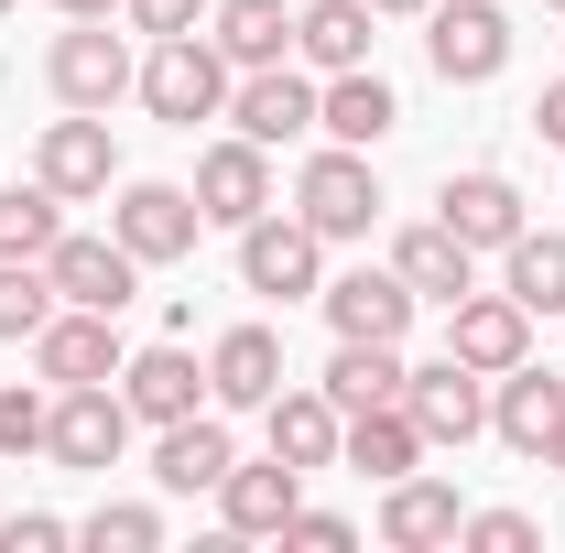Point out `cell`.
<instances>
[{
    "instance_id": "9c48e42d",
    "label": "cell",
    "mask_w": 565,
    "mask_h": 553,
    "mask_svg": "<svg viewBox=\"0 0 565 553\" xmlns=\"http://www.w3.org/2000/svg\"><path fill=\"white\" fill-rule=\"evenodd\" d=\"M33 185H55L66 207L109 196V185H120V152H109V120H98V109H66L55 131L33 141Z\"/></svg>"
},
{
    "instance_id": "2e32d148",
    "label": "cell",
    "mask_w": 565,
    "mask_h": 553,
    "mask_svg": "<svg viewBox=\"0 0 565 553\" xmlns=\"http://www.w3.org/2000/svg\"><path fill=\"white\" fill-rule=\"evenodd\" d=\"M228 120L262 141V152H273V141H305L316 131V76L305 66H250L239 87H228Z\"/></svg>"
},
{
    "instance_id": "277c9868",
    "label": "cell",
    "mask_w": 565,
    "mask_h": 553,
    "mask_svg": "<svg viewBox=\"0 0 565 553\" xmlns=\"http://www.w3.org/2000/svg\"><path fill=\"white\" fill-rule=\"evenodd\" d=\"M239 282H250V293H273V304H316V293H327V239H316V228H305V217H250V228H239Z\"/></svg>"
},
{
    "instance_id": "30bf717a",
    "label": "cell",
    "mask_w": 565,
    "mask_h": 553,
    "mask_svg": "<svg viewBox=\"0 0 565 553\" xmlns=\"http://www.w3.org/2000/svg\"><path fill=\"white\" fill-rule=\"evenodd\" d=\"M120 315H87V304H55L44 315V337H33V369H44V391H76V380H120Z\"/></svg>"
},
{
    "instance_id": "1f68e13d",
    "label": "cell",
    "mask_w": 565,
    "mask_h": 553,
    "mask_svg": "<svg viewBox=\"0 0 565 553\" xmlns=\"http://www.w3.org/2000/svg\"><path fill=\"white\" fill-rule=\"evenodd\" d=\"M76 543L87 553H163V510H152V499H98V510L76 521Z\"/></svg>"
},
{
    "instance_id": "836d02e7",
    "label": "cell",
    "mask_w": 565,
    "mask_h": 553,
    "mask_svg": "<svg viewBox=\"0 0 565 553\" xmlns=\"http://www.w3.org/2000/svg\"><path fill=\"white\" fill-rule=\"evenodd\" d=\"M44 413H55L44 391H22V380H0V456H11V467H22V456H44Z\"/></svg>"
},
{
    "instance_id": "83f0119b",
    "label": "cell",
    "mask_w": 565,
    "mask_h": 553,
    "mask_svg": "<svg viewBox=\"0 0 565 553\" xmlns=\"http://www.w3.org/2000/svg\"><path fill=\"white\" fill-rule=\"evenodd\" d=\"M207 44L239 76H250V66H282V55H294V11H282V0H217V11H207Z\"/></svg>"
},
{
    "instance_id": "d590c367",
    "label": "cell",
    "mask_w": 565,
    "mask_h": 553,
    "mask_svg": "<svg viewBox=\"0 0 565 553\" xmlns=\"http://www.w3.org/2000/svg\"><path fill=\"white\" fill-rule=\"evenodd\" d=\"M282 543H305V553H349V543H359V521H338V510H305V499H294Z\"/></svg>"
},
{
    "instance_id": "d4e9b609",
    "label": "cell",
    "mask_w": 565,
    "mask_h": 553,
    "mask_svg": "<svg viewBox=\"0 0 565 553\" xmlns=\"http://www.w3.org/2000/svg\"><path fill=\"white\" fill-rule=\"evenodd\" d=\"M262 423H273V456H282V467H305V478H316V467H338L349 413H338L327 391H273V402H262Z\"/></svg>"
},
{
    "instance_id": "8fae6325",
    "label": "cell",
    "mask_w": 565,
    "mask_h": 553,
    "mask_svg": "<svg viewBox=\"0 0 565 553\" xmlns=\"http://www.w3.org/2000/svg\"><path fill=\"white\" fill-rule=\"evenodd\" d=\"M196 207H207V228H250V217L273 207V152L250 131H228L196 152Z\"/></svg>"
},
{
    "instance_id": "5b68a950",
    "label": "cell",
    "mask_w": 565,
    "mask_h": 553,
    "mask_svg": "<svg viewBox=\"0 0 565 553\" xmlns=\"http://www.w3.org/2000/svg\"><path fill=\"white\" fill-rule=\"evenodd\" d=\"M403 413H414L424 456L435 445H468V434H490V380L446 347V358H424V369H403Z\"/></svg>"
},
{
    "instance_id": "7c38bea8",
    "label": "cell",
    "mask_w": 565,
    "mask_h": 553,
    "mask_svg": "<svg viewBox=\"0 0 565 553\" xmlns=\"http://www.w3.org/2000/svg\"><path fill=\"white\" fill-rule=\"evenodd\" d=\"M44 272H55V304H87V315H120V304L141 293L131 250H120V239H76V228L44 250Z\"/></svg>"
},
{
    "instance_id": "ab89813d",
    "label": "cell",
    "mask_w": 565,
    "mask_h": 553,
    "mask_svg": "<svg viewBox=\"0 0 565 553\" xmlns=\"http://www.w3.org/2000/svg\"><path fill=\"white\" fill-rule=\"evenodd\" d=\"M55 11H66V22H109L120 0H55Z\"/></svg>"
},
{
    "instance_id": "8992f818",
    "label": "cell",
    "mask_w": 565,
    "mask_h": 553,
    "mask_svg": "<svg viewBox=\"0 0 565 553\" xmlns=\"http://www.w3.org/2000/svg\"><path fill=\"white\" fill-rule=\"evenodd\" d=\"M44 76H55V98L66 109H120L141 87V66H131V33H109V22H76V33H55V55H44Z\"/></svg>"
},
{
    "instance_id": "484cf974",
    "label": "cell",
    "mask_w": 565,
    "mask_h": 553,
    "mask_svg": "<svg viewBox=\"0 0 565 553\" xmlns=\"http://www.w3.org/2000/svg\"><path fill=\"white\" fill-rule=\"evenodd\" d=\"M228 467H239V445H228V423H217V413H185V423H163V445H152V478L174 488V499L217 488Z\"/></svg>"
},
{
    "instance_id": "7a4b0ae2",
    "label": "cell",
    "mask_w": 565,
    "mask_h": 553,
    "mask_svg": "<svg viewBox=\"0 0 565 553\" xmlns=\"http://www.w3.org/2000/svg\"><path fill=\"white\" fill-rule=\"evenodd\" d=\"M424 66L446 76V87H490L511 66V11L500 0H435L424 11Z\"/></svg>"
},
{
    "instance_id": "74e56055",
    "label": "cell",
    "mask_w": 565,
    "mask_h": 553,
    "mask_svg": "<svg viewBox=\"0 0 565 553\" xmlns=\"http://www.w3.org/2000/svg\"><path fill=\"white\" fill-rule=\"evenodd\" d=\"M120 11H131L152 44H163V33H196V22H207V0H120Z\"/></svg>"
},
{
    "instance_id": "5bb4252c",
    "label": "cell",
    "mask_w": 565,
    "mask_h": 553,
    "mask_svg": "<svg viewBox=\"0 0 565 553\" xmlns=\"http://www.w3.org/2000/svg\"><path fill=\"white\" fill-rule=\"evenodd\" d=\"M446 347H457L479 380H500L511 358H533V315H522L511 293H457V304H446Z\"/></svg>"
},
{
    "instance_id": "ba28073f",
    "label": "cell",
    "mask_w": 565,
    "mask_h": 553,
    "mask_svg": "<svg viewBox=\"0 0 565 553\" xmlns=\"http://www.w3.org/2000/svg\"><path fill=\"white\" fill-rule=\"evenodd\" d=\"M196 228H207L196 185H152V174L120 185V207H109V239L131 250L141 272H152V261H185V250H196Z\"/></svg>"
},
{
    "instance_id": "f546056e",
    "label": "cell",
    "mask_w": 565,
    "mask_h": 553,
    "mask_svg": "<svg viewBox=\"0 0 565 553\" xmlns=\"http://www.w3.org/2000/svg\"><path fill=\"white\" fill-rule=\"evenodd\" d=\"M500 293H511L522 315H565V228H522V239L500 250Z\"/></svg>"
},
{
    "instance_id": "e575fe53",
    "label": "cell",
    "mask_w": 565,
    "mask_h": 553,
    "mask_svg": "<svg viewBox=\"0 0 565 553\" xmlns=\"http://www.w3.org/2000/svg\"><path fill=\"white\" fill-rule=\"evenodd\" d=\"M457 543H479V553H533L544 532H533V510H468V532Z\"/></svg>"
},
{
    "instance_id": "4dcf8cb0",
    "label": "cell",
    "mask_w": 565,
    "mask_h": 553,
    "mask_svg": "<svg viewBox=\"0 0 565 553\" xmlns=\"http://www.w3.org/2000/svg\"><path fill=\"white\" fill-rule=\"evenodd\" d=\"M66 239V196L55 185H0V261H44Z\"/></svg>"
},
{
    "instance_id": "6da1fadb",
    "label": "cell",
    "mask_w": 565,
    "mask_h": 553,
    "mask_svg": "<svg viewBox=\"0 0 565 553\" xmlns=\"http://www.w3.org/2000/svg\"><path fill=\"white\" fill-rule=\"evenodd\" d=\"M228 87H239V66L217 55L207 33H163V44L141 55V109H152V120H174V131L228 120Z\"/></svg>"
},
{
    "instance_id": "d6a6232c",
    "label": "cell",
    "mask_w": 565,
    "mask_h": 553,
    "mask_svg": "<svg viewBox=\"0 0 565 553\" xmlns=\"http://www.w3.org/2000/svg\"><path fill=\"white\" fill-rule=\"evenodd\" d=\"M44 315H55V272H44V261H0V347L22 337H44Z\"/></svg>"
},
{
    "instance_id": "8d00e7d4",
    "label": "cell",
    "mask_w": 565,
    "mask_h": 553,
    "mask_svg": "<svg viewBox=\"0 0 565 553\" xmlns=\"http://www.w3.org/2000/svg\"><path fill=\"white\" fill-rule=\"evenodd\" d=\"M0 543H11V553H55V543H76V521H55V510H11Z\"/></svg>"
},
{
    "instance_id": "e0dca14e",
    "label": "cell",
    "mask_w": 565,
    "mask_h": 553,
    "mask_svg": "<svg viewBox=\"0 0 565 553\" xmlns=\"http://www.w3.org/2000/svg\"><path fill=\"white\" fill-rule=\"evenodd\" d=\"M316 131H327V141H349V152L392 141V131H403V98H392V76H381V66L316 76Z\"/></svg>"
},
{
    "instance_id": "7402d4cb",
    "label": "cell",
    "mask_w": 565,
    "mask_h": 553,
    "mask_svg": "<svg viewBox=\"0 0 565 553\" xmlns=\"http://www.w3.org/2000/svg\"><path fill=\"white\" fill-rule=\"evenodd\" d=\"M555 413H565V380H555V369L511 358V369L490 380V434L511 445V456H544V434H555Z\"/></svg>"
},
{
    "instance_id": "4fadbf2b",
    "label": "cell",
    "mask_w": 565,
    "mask_h": 553,
    "mask_svg": "<svg viewBox=\"0 0 565 553\" xmlns=\"http://www.w3.org/2000/svg\"><path fill=\"white\" fill-rule=\"evenodd\" d=\"M120 402H131V423H185V413H207V369L185 358V347H131L120 358Z\"/></svg>"
},
{
    "instance_id": "4316f807",
    "label": "cell",
    "mask_w": 565,
    "mask_h": 553,
    "mask_svg": "<svg viewBox=\"0 0 565 553\" xmlns=\"http://www.w3.org/2000/svg\"><path fill=\"white\" fill-rule=\"evenodd\" d=\"M338 467H359V478H414L424 467V434H414V413L403 402H370V413H349V434H338Z\"/></svg>"
},
{
    "instance_id": "ee69618b",
    "label": "cell",
    "mask_w": 565,
    "mask_h": 553,
    "mask_svg": "<svg viewBox=\"0 0 565 553\" xmlns=\"http://www.w3.org/2000/svg\"><path fill=\"white\" fill-rule=\"evenodd\" d=\"M544 11H565V0H544Z\"/></svg>"
},
{
    "instance_id": "3957f363",
    "label": "cell",
    "mask_w": 565,
    "mask_h": 553,
    "mask_svg": "<svg viewBox=\"0 0 565 553\" xmlns=\"http://www.w3.org/2000/svg\"><path fill=\"white\" fill-rule=\"evenodd\" d=\"M294 217H305L316 239H370V217H381V174H370V152L327 141V152L294 174Z\"/></svg>"
},
{
    "instance_id": "9a60e30c",
    "label": "cell",
    "mask_w": 565,
    "mask_h": 553,
    "mask_svg": "<svg viewBox=\"0 0 565 553\" xmlns=\"http://www.w3.org/2000/svg\"><path fill=\"white\" fill-rule=\"evenodd\" d=\"M294 499H305V467L262 456V467H228V478H217V521H228V543H282Z\"/></svg>"
},
{
    "instance_id": "ac0fdd59",
    "label": "cell",
    "mask_w": 565,
    "mask_h": 553,
    "mask_svg": "<svg viewBox=\"0 0 565 553\" xmlns=\"http://www.w3.org/2000/svg\"><path fill=\"white\" fill-rule=\"evenodd\" d=\"M316 304H327L338 337H381V347L414 337V282H403V272H338Z\"/></svg>"
},
{
    "instance_id": "60d3db41",
    "label": "cell",
    "mask_w": 565,
    "mask_h": 553,
    "mask_svg": "<svg viewBox=\"0 0 565 553\" xmlns=\"http://www.w3.org/2000/svg\"><path fill=\"white\" fill-rule=\"evenodd\" d=\"M370 11H381V22H424L435 0H370Z\"/></svg>"
},
{
    "instance_id": "52a82bcc",
    "label": "cell",
    "mask_w": 565,
    "mask_h": 553,
    "mask_svg": "<svg viewBox=\"0 0 565 553\" xmlns=\"http://www.w3.org/2000/svg\"><path fill=\"white\" fill-rule=\"evenodd\" d=\"M120 445H131L120 380H76V391H55V413H44V456H55V467H120Z\"/></svg>"
},
{
    "instance_id": "44dd1931",
    "label": "cell",
    "mask_w": 565,
    "mask_h": 553,
    "mask_svg": "<svg viewBox=\"0 0 565 553\" xmlns=\"http://www.w3.org/2000/svg\"><path fill=\"white\" fill-rule=\"evenodd\" d=\"M392 272L414 282V304H457V293H479V250H468L446 217H424V228L392 239Z\"/></svg>"
},
{
    "instance_id": "cb8c5ba5",
    "label": "cell",
    "mask_w": 565,
    "mask_h": 553,
    "mask_svg": "<svg viewBox=\"0 0 565 553\" xmlns=\"http://www.w3.org/2000/svg\"><path fill=\"white\" fill-rule=\"evenodd\" d=\"M370 0H305L294 11V55H305V76H349V66H370Z\"/></svg>"
},
{
    "instance_id": "603a6c76",
    "label": "cell",
    "mask_w": 565,
    "mask_h": 553,
    "mask_svg": "<svg viewBox=\"0 0 565 553\" xmlns=\"http://www.w3.org/2000/svg\"><path fill=\"white\" fill-rule=\"evenodd\" d=\"M468 532V499L446 478H392L381 488V543L392 553H435V543H457Z\"/></svg>"
},
{
    "instance_id": "ffe728a7",
    "label": "cell",
    "mask_w": 565,
    "mask_h": 553,
    "mask_svg": "<svg viewBox=\"0 0 565 553\" xmlns=\"http://www.w3.org/2000/svg\"><path fill=\"white\" fill-rule=\"evenodd\" d=\"M273 391H282V337L273 326H228L207 347V402L217 413H262Z\"/></svg>"
},
{
    "instance_id": "d6986e66",
    "label": "cell",
    "mask_w": 565,
    "mask_h": 553,
    "mask_svg": "<svg viewBox=\"0 0 565 553\" xmlns=\"http://www.w3.org/2000/svg\"><path fill=\"white\" fill-rule=\"evenodd\" d=\"M435 217H446L468 250H511V239L533 228V207H522V185H511V174H446Z\"/></svg>"
},
{
    "instance_id": "b9f144b4",
    "label": "cell",
    "mask_w": 565,
    "mask_h": 553,
    "mask_svg": "<svg viewBox=\"0 0 565 553\" xmlns=\"http://www.w3.org/2000/svg\"><path fill=\"white\" fill-rule=\"evenodd\" d=\"M544 467H555V478H565V413H555V434H544Z\"/></svg>"
},
{
    "instance_id": "f35d334b",
    "label": "cell",
    "mask_w": 565,
    "mask_h": 553,
    "mask_svg": "<svg viewBox=\"0 0 565 553\" xmlns=\"http://www.w3.org/2000/svg\"><path fill=\"white\" fill-rule=\"evenodd\" d=\"M533 131H544V141H555V152H565V76H555V87H544V98H533Z\"/></svg>"
},
{
    "instance_id": "f1b7e54d",
    "label": "cell",
    "mask_w": 565,
    "mask_h": 553,
    "mask_svg": "<svg viewBox=\"0 0 565 553\" xmlns=\"http://www.w3.org/2000/svg\"><path fill=\"white\" fill-rule=\"evenodd\" d=\"M338 413H370V402H403V347L381 337H338V358H327V380H316Z\"/></svg>"
},
{
    "instance_id": "7bdbcfd3",
    "label": "cell",
    "mask_w": 565,
    "mask_h": 553,
    "mask_svg": "<svg viewBox=\"0 0 565 553\" xmlns=\"http://www.w3.org/2000/svg\"><path fill=\"white\" fill-rule=\"evenodd\" d=\"M0 11H22V0H0Z\"/></svg>"
}]
</instances>
